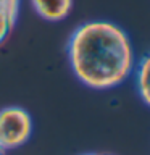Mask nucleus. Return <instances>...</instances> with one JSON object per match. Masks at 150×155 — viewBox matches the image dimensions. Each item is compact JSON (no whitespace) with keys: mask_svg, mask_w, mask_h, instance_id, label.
Wrapping results in <instances>:
<instances>
[{"mask_svg":"<svg viewBox=\"0 0 150 155\" xmlns=\"http://www.w3.org/2000/svg\"><path fill=\"white\" fill-rule=\"evenodd\" d=\"M0 155H3V152H2V150H0Z\"/></svg>","mask_w":150,"mask_h":155,"instance_id":"0eeeda50","label":"nucleus"},{"mask_svg":"<svg viewBox=\"0 0 150 155\" xmlns=\"http://www.w3.org/2000/svg\"><path fill=\"white\" fill-rule=\"evenodd\" d=\"M34 129L31 113L18 105L0 110V150H15L31 139Z\"/></svg>","mask_w":150,"mask_h":155,"instance_id":"f03ea898","label":"nucleus"},{"mask_svg":"<svg viewBox=\"0 0 150 155\" xmlns=\"http://www.w3.org/2000/svg\"><path fill=\"white\" fill-rule=\"evenodd\" d=\"M31 5L39 18L50 23L66 19L73 10V0H31Z\"/></svg>","mask_w":150,"mask_h":155,"instance_id":"7ed1b4c3","label":"nucleus"},{"mask_svg":"<svg viewBox=\"0 0 150 155\" xmlns=\"http://www.w3.org/2000/svg\"><path fill=\"white\" fill-rule=\"evenodd\" d=\"M66 53L76 79L94 91L121 86L135 68L128 32L111 21L79 24L68 39Z\"/></svg>","mask_w":150,"mask_h":155,"instance_id":"f257e3e1","label":"nucleus"},{"mask_svg":"<svg viewBox=\"0 0 150 155\" xmlns=\"http://www.w3.org/2000/svg\"><path fill=\"white\" fill-rule=\"evenodd\" d=\"M21 0H0V45L11 34L18 21Z\"/></svg>","mask_w":150,"mask_h":155,"instance_id":"20e7f679","label":"nucleus"},{"mask_svg":"<svg viewBox=\"0 0 150 155\" xmlns=\"http://www.w3.org/2000/svg\"><path fill=\"white\" fill-rule=\"evenodd\" d=\"M82 155H110V153H99V152H89V153H82Z\"/></svg>","mask_w":150,"mask_h":155,"instance_id":"423d86ee","label":"nucleus"},{"mask_svg":"<svg viewBox=\"0 0 150 155\" xmlns=\"http://www.w3.org/2000/svg\"><path fill=\"white\" fill-rule=\"evenodd\" d=\"M135 74V89L147 107H150V50L139 60L134 68Z\"/></svg>","mask_w":150,"mask_h":155,"instance_id":"39448f33","label":"nucleus"}]
</instances>
